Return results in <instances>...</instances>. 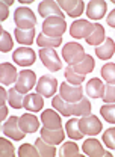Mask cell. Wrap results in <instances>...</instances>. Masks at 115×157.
<instances>
[{
	"label": "cell",
	"instance_id": "e575fe53",
	"mask_svg": "<svg viewBox=\"0 0 115 157\" xmlns=\"http://www.w3.org/2000/svg\"><path fill=\"white\" fill-rule=\"evenodd\" d=\"M101 77L108 83H115V63H106L101 67Z\"/></svg>",
	"mask_w": 115,
	"mask_h": 157
},
{
	"label": "cell",
	"instance_id": "2e32d148",
	"mask_svg": "<svg viewBox=\"0 0 115 157\" xmlns=\"http://www.w3.org/2000/svg\"><path fill=\"white\" fill-rule=\"evenodd\" d=\"M0 78H2V85L3 86H8V85H12V83H17V70L12 63H8V62H3L0 65Z\"/></svg>",
	"mask_w": 115,
	"mask_h": 157
},
{
	"label": "cell",
	"instance_id": "b9f144b4",
	"mask_svg": "<svg viewBox=\"0 0 115 157\" xmlns=\"http://www.w3.org/2000/svg\"><path fill=\"white\" fill-rule=\"evenodd\" d=\"M5 5H6V3H5V2H2V9H3V12H2V21H3V20L6 18V6H5Z\"/></svg>",
	"mask_w": 115,
	"mask_h": 157
},
{
	"label": "cell",
	"instance_id": "d6986e66",
	"mask_svg": "<svg viewBox=\"0 0 115 157\" xmlns=\"http://www.w3.org/2000/svg\"><path fill=\"white\" fill-rule=\"evenodd\" d=\"M20 127L24 133H35L39 127L38 118L30 113H24L20 117Z\"/></svg>",
	"mask_w": 115,
	"mask_h": 157
},
{
	"label": "cell",
	"instance_id": "5b68a950",
	"mask_svg": "<svg viewBox=\"0 0 115 157\" xmlns=\"http://www.w3.org/2000/svg\"><path fill=\"white\" fill-rule=\"evenodd\" d=\"M39 58H41L44 67H46L49 71L56 73V71L61 70V67H62V62H61L58 53L53 48H41V50H39Z\"/></svg>",
	"mask_w": 115,
	"mask_h": 157
},
{
	"label": "cell",
	"instance_id": "ba28073f",
	"mask_svg": "<svg viewBox=\"0 0 115 157\" xmlns=\"http://www.w3.org/2000/svg\"><path fill=\"white\" fill-rule=\"evenodd\" d=\"M61 97L64 98L65 101H70V103H76L79 100H82L83 95V89H82V85H71L68 82H64L61 85Z\"/></svg>",
	"mask_w": 115,
	"mask_h": 157
},
{
	"label": "cell",
	"instance_id": "ab89813d",
	"mask_svg": "<svg viewBox=\"0 0 115 157\" xmlns=\"http://www.w3.org/2000/svg\"><path fill=\"white\" fill-rule=\"evenodd\" d=\"M103 101L111 104V103H115V83H108L105 86V92H103Z\"/></svg>",
	"mask_w": 115,
	"mask_h": 157
},
{
	"label": "cell",
	"instance_id": "9c48e42d",
	"mask_svg": "<svg viewBox=\"0 0 115 157\" xmlns=\"http://www.w3.org/2000/svg\"><path fill=\"white\" fill-rule=\"evenodd\" d=\"M80 130L83 135L88 136H96L101 132V122L96 115H88V117L80 118Z\"/></svg>",
	"mask_w": 115,
	"mask_h": 157
},
{
	"label": "cell",
	"instance_id": "83f0119b",
	"mask_svg": "<svg viewBox=\"0 0 115 157\" xmlns=\"http://www.w3.org/2000/svg\"><path fill=\"white\" fill-rule=\"evenodd\" d=\"M65 128H67V133H68V137H70V139H83V136H85V135L82 133V130H80V121H79L77 118L68 119Z\"/></svg>",
	"mask_w": 115,
	"mask_h": 157
},
{
	"label": "cell",
	"instance_id": "4dcf8cb0",
	"mask_svg": "<svg viewBox=\"0 0 115 157\" xmlns=\"http://www.w3.org/2000/svg\"><path fill=\"white\" fill-rule=\"evenodd\" d=\"M23 94L20 92L17 88H11L9 91H8V101H9V104H11V107H14V109H21L23 107Z\"/></svg>",
	"mask_w": 115,
	"mask_h": 157
},
{
	"label": "cell",
	"instance_id": "f35d334b",
	"mask_svg": "<svg viewBox=\"0 0 115 157\" xmlns=\"http://www.w3.org/2000/svg\"><path fill=\"white\" fill-rule=\"evenodd\" d=\"M0 154L2 157H14L15 156V150H14V145L11 142H8L6 139H0Z\"/></svg>",
	"mask_w": 115,
	"mask_h": 157
},
{
	"label": "cell",
	"instance_id": "1f68e13d",
	"mask_svg": "<svg viewBox=\"0 0 115 157\" xmlns=\"http://www.w3.org/2000/svg\"><path fill=\"white\" fill-rule=\"evenodd\" d=\"M65 78H67V82L71 83V85H82L83 80H85V76H82V74L76 73V71L73 70V67L68 65L67 70H65Z\"/></svg>",
	"mask_w": 115,
	"mask_h": 157
},
{
	"label": "cell",
	"instance_id": "4316f807",
	"mask_svg": "<svg viewBox=\"0 0 115 157\" xmlns=\"http://www.w3.org/2000/svg\"><path fill=\"white\" fill-rule=\"evenodd\" d=\"M35 147H37V150H38V153L41 157H55L56 156V148H55V145L46 142L42 137H41V139H37Z\"/></svg>",
	"mask_w": 115,
	"mask_h": 157
},
{
	"label": "cell",
	"instance_id": "8992f818",
	"mask_svg": "<svg viewBox=\"0 0 115 157\" xmlns=\"http://www.w3.org/2000/svg\"><path fill=\"white\" fill-rule=\"evenodd\" d=\"M35 85H37V76H35V73L32 70H23V71H20L17 83H15V88L18 89L21 94L29 92Z\"/></svg>",
	"mask_w": 115,
	"mask_h": 157
},
{
	"label": "cell",
	"instance_id": "484cf974",
	"mask_svg": "<svg viewBox=\"0 0 115 157\" xmlns=\"http://www.w3.org/2000/svg\"><path fill=\"white\" fill-rule=\"evenodd\" d=\"M14 33H15L17 42L23 44V45H30L34 42V38H35L34 29H15Z\"/></svg>",
	"mask_w": 115,
	"mask_h": 157
},
{
	"label": "cell",
	"instance_id": "30bf717a",
	"mask_svg": "<svg viewBox=\"0 0 115 157\" xmlns=\"http://www.w3.org/2000/svg\"><path fill=\"white\" fill-rule=\"evenodd\" d=\"M58 88V80L53 77H49V76H42L37 82V92L41 94L44 98L53 97V94L56 92Z\"/></svg>",
	"mask_w": 115,
	"mask_h": 157
},
{
	"label": "cell",
	"instance_id": "5bb4252c",
	"mask_svg": "<svg viewBox=\"0 0 115 157\" xmlns=\"http://www.w3.org/2000/svg\"><path fill=\"white\" fill-rule=\"evenodd\" d=\"M59 8L62 11H65L70 17L76 18V17H80L82 12H83V6L85 3L82 0H59L58 2Z\"/></svg>",
	"mask_w": 115,
	"mask_h": 157
},
{
	"label": "cell",
	"instance_id": "ffe728a7",
	"mask_svg": "<svg viewBox=\"0 0 115 157\" xmlns=\"http://www.w3.org/2000/svg\"><path fill=\"white\" fill-rule=\"evenodd\" d=\"M41 137H42L46 142L52 144V145H58V144H61V142L64 140L65 133H64L62 128L52 130V128H46V127H44V128L41 130Z\"/></svg>",
	"mask_w": 115,
	"mask_h": 157
},
{
	"label": "cell",
	"instance_id": "4fadbf2b",
	"mask_svg": "<svg viewBox=\"0 0 115 157\" xmlns=\"http://www.w3.org/2000/svg\"><path fill=\"white\" fill-rule=\"evenodd\" d=\"M38 12H39V15L44 17V18H49V17H61V18H64L62 9L59 8L58 2H53V0H44V2H41L38 6Z\"/></svg>",
	"mask_w": 115,
	"mask_h": 157
},
{
	"label": "cell",
	"instance_id": "8fae6325",
	"mask_svg": "<svg viewBox=\"0 0 115 157\" xmlns=\"http://www.w3.org/2000/svg\"><path fill=\"white\" fill-rule=\"evenodd\" d=\"M12 59H14V62H15L17 65H20V67H29V65H32V63L35 62L37 55H35V52H34L32 48H29V47H20V48H17V50L14 52Z\"/></svg>",
	"mask_w": 115,
	"mask_h": 157
},
{
	"label": "cell",
	"instance_id": "e0dca14e",
	"mask_svg": "<svg viewBox=\"0 0 115 157\" xmlns=\"http://www.w3.org/2000/svg\"><path fill=\"white\" fill-rule=\"evenodd\" d=\"M41 121H42V125L46 128H52V130L61 128V125H62L61 115H58L53 109H46L41 115Z\"/></svg>",
	"mask_w": 115,
	"mask_h": 157
},
{
	"label": "cell",
	"instance_id": "d590c367",
	"mask_svg": "<svg viewBox=\"0 0 115 157\" xmlns=\"http://www.w3.org/2000/svg\"><path fill=\"white\" fill-rule=\"evenodd\" d=\"M0 35H2V39H0V50H2L3 53H8V52L12 48V38H11V35H9L6 30H3V29H0Z\"/></svg>",
	"mask_w": 115,
	"mask_h": 157
},
{
	"label": "cell",
	"instance_id": "7402d4cb",
	"mask_svg": "<svg viewBox=\"0 0 115 157\" xmlns=\"http://www.w3.org/2000/svg\"><path fill=\"white\" fill-rule=\"evenodd\" d=\"M114 52H115V42H114V39H111V38H106V41L101 45H97L96 47L97 58L103 59V60L112 58L114 56Z\"/></svg>",
	"mask_w": 115,
	"mask_h": 157
},
{
	"label": "cell",
	"instance_id": "7c38bea8",
	"mask_svg": "<svg viewBox=\"0 0 115 157\" xmlns=\"http://www.w3.org/2000/svg\"><path fill=\"white\" fill-rule=\"evenodd\" d=\"M82 151L89 157H112L111 153L105 151L97 139H86L82 145Z\"/></svg>",
	"mask_w": 115,
	"mask_h": 157
},
{
	"label": "cell",
	"instance_id": "52a82bcc",
	"mask_svg": "<svg viewBox=\"0 0 115 157\" xmlns=\"http://www.w3.org/2000/svg\"><path fill=\"white\" fill-rule=\"evenodd\" d=\"M94 29V24L88 20H76L70 26V35L73 38H88Z\"/></svg>",
	"mask_w": 115,
	"mask_h": 157
},
{
	"label": "cell",
	"instance_id": "cb8c5ba5",
	"mask_svg": "<svg viewBox=\"0 0 115 157\" xmlns=\"http://www.w3.org/2000/svg\"><path fill=\"white\" fill-rule=\"evenodd\" d=\"M94 65H96V62H94L93 56L91 55H85V58L82 59L79 63L73 65V70L76 73H79V74H82V76H86V74H89L94 70Z\"/></svg>",
	"mask_w": 115,
	"mask_h": 157
},
{
	"label": "cell",
	"instance_id": "603a6c76",
	"mask_svg": "<svg viewBox=\"0 0 115 157\" xmlns=\"http://www.w3.org/2000/svg\"><path fill=\"white\" fill-rule=\"evenodd\" d=\"M86 94L93 98H101L103 97V92H105V86H103V82L100 78H91L88 83H86V88H85Z\"/></svg>",
	"mask_w": 115,
	"mask_h": 157
},
{
	"label": "cell",
	"instance_id": "3957f363",
	"mask_svg": "<svg viewBox=\"0 0 115 157\" xmlns=\"http://www.w3.org/2000/svg\"><path fill=\"white\" fill-rule=\"evenodd\" d=\"M67 30V21L61 17H49L42 23V33L59 38Z\"/></svg>",
	"mask_w": 115,
	"mask_h": 157
},
{
	"label": "cell",
	"instance_id": "60d3db41",
	"mask_svg": "<svg viewBox=\"0 0 115 157\" xmlns=\"http://www.w3.org/2000/svg\"><path fill=\"white\" fill-rule=\"evenodd\" d=\"M106 23H108V26L115 27V9L112 12H109V15H108V18H106Z\"/></svg>",
	"mask_w": 115,
	"mask_h": 157
},
{
	"label": "cell",
	"instance_id": "7bdbcfd3",
	"mask_svg": "<svg viewBox=\"0 0 115 157\" xmlns=\"http://www.w3.org/2000/svg\"><path fill=\"white\" fill-rule=\"evenodd\" d=\"M114 3H115V0H114Z\"/></svg>",
	"mask_w": 115,
	"mask_h": 157
},
{
	"label": "cell",
	"instance_id": "f1b7e54d",
	"mask_svg": "<svg viewBox=\"0 0 115 157\" xmlns=\"http://www.w3.org/2000/svg\"><path fill=\"white\" fill-rule=\"evenodd\" d=\"M103 41H105V27H103L101 24L96 23V24H94V29H93V32H91V35L86 38V42H88L89 45H98V44L103 42Z\"/></svg>",
	"mask_w": 115,
	"mask_h": 157
},
{
	"label": "cell",
	"instance_id": "277c9868",
	"mask_svg": "<svg viewBox=\"0 0 115 157\" xmlns=\"http://www.w3.org/2000/svg\"><path fill=\"white\" fill-rule=\"evenodd\" d=\"M2 132L6 135L8 137L14 139V140H21L24 139L26 133L21 130L20 127V118L18 117H9L8 121L2 125Z\"/></svg>",
	"mask_w": 115,
	"mask_h": 157
},
{
	"label": "cell",
	"instance_id": "74e56055",
	"mask_svg": "<svg viewBox=\"0 0 115 157\" xmlns=\"http://www.w3.org/2000/svg\"><path fill=\"white\" fill-rule=\"evenodd\" d=\"M20 157H38L39 153L37 150V147H32L30 144H23L18 150Z\"/></svg>",
	"mask_w": 115,
	"mask_h": 157
},
{
	"label": "cell",
	"instance_id": "8d00e7d4",
	"mask_svg": "<svg viewBox=\"0 0 115 157\" xmlns=\"http://www.w3.org/2000/svg\"><path fill=\"white\" fill-rule=\"evenodd\" d=\"M101 140L105 142V145L109 148V150H115V127H111L108 130H105Z\"/></svg>",
	"mask_w": 115,
	"mask_h": 157
},
{
	"label": "cell",
	"instance_id": "44dd1931",
	"mask_svg": "<svg viewBox=\"0 0 115 157\" xmlns=\"http://www.w3.org/2000/svg\"><path fill=\"white\" fill-rule=\"evenodd\" d=\"M52 106L56 109L58 112L64 117H70L73 115V109H74V103H70V101H65L61 95H56V97L52 100Z\"/></svg>",
	"mask_w": 115,
	"mask_h": 157
},
{
	"label": "cell",
	"instance_id": "836d02e7",
	"mask_svg": "<svg viewBox=\"0 0 115 157\" xmlns=\"http://www.w3.org/2000/svg\"><path fill=\"white\" fill-rule=\"evenodd\" d=\"M100 115L105 118V121H108L109 124H114L115 122V104H105L100 107Z\"/></svg>",
	"mask_w": 115,
	"mask_h": 157
},
{
	"label": "cell",
	"instance_id": "f546056e",
	"mask_svg": "<svg viewBox=\"0 0 115 157\" xmlns=\"http://www.w3.org/2000/svg\"><path fill=\"white\" fill-rule=\"evenodd\" d=\"M73 115L77 117H88L91 115V103L86 98H82L74 103V109H73Z\"/></svg>",
	"mask_w": 115,
	"mask_h": 157
},
{
	"label": "cell",
	"instance_id": "d4e9b609",
	"mask_svg": "<svg viewBox=\"0 0 115 157\" xmlns=\"http://www.w3.org/2000/svg\"><path fill=\"white\" fill-rule=\"evenodd\" d=\"M37 44L41 48H58L62 44V38H55V36H49L46 33H39L37 38Z\"/></svg>",
	"mask_w": 115,
	"mask_h": 157
},
{
	"label": "cell",
	"instance_id": "6da1fadb",
	"mask_svg": "<svg viewBox=\"0 0 115 157\" xmlns=\"http://www.w3.org/2000/svg\"><path fill=\"white\" fill-rule=\"evenodd\" d=\"M14 21L17 24V29H34L37 24L35 14L32 12L30 8L20 6L14 12Z\"/></svg>",
	"mask_w": 115,
	"mask_h": 157
},
{
	"label": "cell",
	"instance_id": "ac0fdd59",
	"mask_svg": "<svg viewBox=\"0 0 115 157\" xmlns=\"http://www.w3.org/2000/svg\"><path fill=\"white\" fill-rule=\"evenodd\" d=\"M23 107L29 112H39L44 107V100L41 94H27L23 100Z\"/></svg>",
	"mask_w": 115,
	"mask_h": 157
},
{
	"label": "cell",
	"instance_id": "7a4b0ae2",
	"mask_svg": "<svg viewBox=\"0 0 115 157\" xmlns=\"http://www.w3.org/2000/svg\"><path fill=\"white\" fill-rule=\"evenodd\" d=\"M85 50L83 47L79 44V42H67L64 47H62V56L64 60L68 63V65H76L79 63L82 59L85 58Z\"/></svg>",
	"mask_w": 115,
	"mask_h": 157
},
{
	"label": "cell",
	"instance_id": "d6a6232c",
	"mask_svg": "<svg viewBox=\"0 0 115 157\" xmlns=\"http://www.w3.org/2000/svg\"><path fill=\"white\" fill-rule=\"evenodd\" d=\"M61 156L62 157H82L79 153V147L74 142H67L61 148Z\"/></svg>",
	"mask_w": 115,
	"mask_h": 157
},
{
	"label": "cell",
	"instance_id": "9a60e30c",
	"mask_svg": "<svg viewBox=\"0 0 115 157\" xmlns=\"http://www.w3.org/2000/svg\"><path fill=\"white\" fill-rule=\"evenodd\" d=\"M108 5L105 0H91L86 6V15L91 20H100L105 17Z\"/></svg>",
	"mask_w": 115,
	"mask_h": 157
}]
</instances>
